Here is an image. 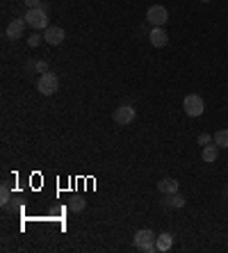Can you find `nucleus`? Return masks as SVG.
I'll return each mask as SVG.
<instances>
[{
	"label": "nucleus",
	"instance_id": "obj_1",
	"mask_svg": "<svg viewBox=\"0 0 228 253\" xmlns=\"http://www.w3.org/2000/svg\"><path fill=\"white\" fill-rule=\"evenodd\" d=\"M23 19H25V23L32 27V30H46V27H48V5L27 9Z\"/></svg>",
	"mask_w": 228,
	"mask_h": 253
},
{
	"label": "nucleus",
	"instance_id": "obj_2",
	"mask_svg": "<svg viewBox=\"0 0 228 253\" xmlns=\"http://www.w3.org/2000/svg\"><path fill=\"white\" fill-rule=\"evenodd\" d=\"M157 235L151 230V228H144V230H137L135 233V247L144 253H155L157 251Z\"/></svg>",
	"mask_w": 228,
	"mask_h": 253
},
{
	"label": "nucleus",
	"instance_id": "obj_3",
	"mask_svg": "<svg viewBox=\"0 0 228 253\" xmlns=\"http://www.w3.org/2000/svg\"><path fill=\"white\" fill-rule=\"evenodd\" d=\"M182 110H185V114L187 116H201L203 112H205V103H203V98L199 96V93H189V96H185V100H182Z\"/></svg>",
	"mask_w": 228,
	"mask_h": 253
},
{
	"label": "nucleus",
	"instance_id": "obj_4",
	"mask_svg": "<svg viewBox=\"0 0 228 253\" xmlns=\"http://www.w3.org/2000/svg\"><path fill=\"white\" fill-rule=\"evenodd\" d=\"M37 89H39V93H44V96H52V93L59 89V80L55 73H41V78L37 80Z\"/></svg>",
	"mask_w": 228,
	"mask_h": 253
},
{
	"label": "nucleus",
	"instance_id": "obj_5",
	"mask_svg": "<svg viewBox=\"0 0 228 253\" xmlns=\"http://www.w3.org/2000/svg\"><path fill=\"white\" fill-rule=\"evenodd\" d=\"M146 21H149L153 27H164V23L169 21V12H167V7H162V5L149 7V12H146Z\"/></svg>",
	"mask_w": 228,
	"mask_h": 253
},
{
	"label": "nucleus",
	"instance_id": "obj_6",
	"mask_svg": "<svg viewBox=\"0 0 228 253\" xmlns=\"http://www.w3.org/2000/svg\"><path fill=\"white\" fill-rule=\"evenodd\" d=\"M114 121H117L119 126H128V123H132L135 121V116H137V112H135V107L132 105H121V107H117L114 110Z\"/></svg>",
	"mask_w": 228,
	"mask_h": 253
},
{
	"label": "nucleus",
	"instance_id": "obj_7",
	"mask_svg": "<svg viewBox=\"0 0 228 253\" xmlns=\"http://www.w3.org/2000/svg\"><path fill=\"white\" fill-rule=\"evenodd\" d=\"M64 30H62V27L59 25H48L44 30V41L46 44H51V46H59V44H62V41H64Z\"/></svg>",
	"mask_w": 228,
	"mask_h": 253
},
{
	"label": "nucleus",
	"instance_id": "obj_8",
	"mask_svg": "<svg viewBox=\"0 0 228 253\" xmlns=\"http://www.w3.org/2000/svg\"><path fill=\"white\" fill-rule=\"evenodd\" d=\"M149 39L155 48H164L167 44H169V34L164 32V27H153L151 34H149Z\"/></svg>",
	"mask_w": 228,
	"mask_h": 253
},
{
	"label": "nucleus",
	"instance_id": "obj_9",
	"mask_svg": "<svg viewBox=\"0 0 228 253\" xmlns=\"http://www.w3.org/2000/svg\"><path fill=\"white\" fill-rule=\"evenodd\" d=\"M25 19H14L12 23H9V25H7V37H9V39H19V37H23V30H25Z\"/></svg>",
	"mask_w": 228,
	"mask_h": 253
},
{
	"label": "nucleus",
	"instance_id": "obj_10",
	"mask_svg": "<svg viewBox=\"0 0 228 253\" xmlns=\"http://www.w3.org/2000/svg\"><path fill=\"white\" fill-rule=\"evenodd\" d=\"M178 187H180V183H178L176 178H162L160 183H157V189H160V194H176Z\"/></svg>",
	"mask_w": 228,
	"mask_h": 253
},
{
	"label": "nucleus",
	"instance_id": "obj_11",
	"mask_svg": "<svg viewBox=\"0 0 228 253\" xmlns=\"http://www.w3.org/2000/svg\"><path fill=\"white\" fill-rule=\"evenodd\" d=\"M201 158H203V162H215L217 158H219V146H217L215 141H212V144H208V146H203Z\"/></svg>",
	"mask_w": 228,
	"mask_h": 253
},
{
	"label": "nucleus",
	"instance_id": "obj_12",
	"mask_svg": "<svg viewBox=\"0 0 228 253\" xmlns=\"http://www.w3.org/2000/svg\"><path fill=\"white\" fill-rule=\"evenodd\" d=\"M155 244H157V251H169V249L174 247V237H171L169 233H162L155 240Z\"/></svg>",
	"mask_w": 228,
	"mask_h": 253
},
{
	"label": "nucleus",
	"instance_id": "obj_13",
	"mask_svg": "<svg viewBox=\"0 0 228 253\" xmlns=\"http://www.w3.org/2000/svg\"><path fill=\"white\" fill-rule=\"evenodd\" d=\"M85 206H87V201L82 199V196H71V199H69V210H71V212H82Z\"/></svg>",
	"mask_w": 228,
	"mask_h": 253
},
{
	"label": "nucleus",
	"instance_id": "obj_14",
	"mask_svg": "<svg viewBox=\"0 0 228 253\" xmlns=\"http://www.w3.org/2000/svg\"><path fill=\"white\" fill-rule=\"evenodd\" d=\"M164 206L167 207H182L185 206V199H182L180 194H167V201H164Z\"/></svg>",
	"mask_w": 228,
	"mask_h": 253
},
{
	"label": "nucleus",
	"instance_id": "obj_15",
	"mask_svg": "<svg viewBox=\"0 0 228 253\" xmlns=\"http://www.w3.org/2000/svg\"><path fill=\"white\" fill-rule=\"evenodd\" d=\"M212 139H215V144H217L219 148H228V130H226V128H222V130H217Z\"/></svg>",
	"mask_w": 228,
	"mask_h": 253
},
{
	"label": "nucleus",
	"instance_id": "obj_16",
	"mask_svg": "<svg viewBox=\"0 0 228 253\" xmlns=\"http://www.w3.org/2000/svg\"><path fill=\"white\" fill-rule=\"evenodd\" d=\"M27 69H30V71H37V73H48V64H46L44 60L32 62V64H27Z\"/></svg>",
	"mask_w": 228,
	"mask_h": 253
},
{
	"label": "nucleus",
	"instance_id": "obj_17",
	"mask_svg": "<svg viewBox=\"0 0 228 253\" xmlns=\"http://www.w3.org/2000/svg\"><path fill=\"white\" fill-rule=\"evenodd\" d=\"M9 199H12L9 187H7V183H2V187H0V203H2V206H7V203H9Z\"/></svg>",
	"mask_w": 228,
	"mask_h": 253
},
{
	"label": "nucleus",
	"instance_id": "obj_18",
	"mask_svg": "<svg viewBox=\"0 0 228 253\" xmlns=\"http://www.w3.org/2000/svg\"><path fill=\"white\" fill-rule=\"evenodd\" d=\"M212 135H208V133H201L199 135V137H196V144H199V146H208V144H212Z\"/></svg>",
	"mask_w": 228,
	"mask_h": 253
},
{
	"label": "nucleus",
	"instance_id": "obj_19",
	"mask_svg": "<svg viewBox=\"0 0 228 253\" xmlns=\"http://www.w3.org/2000/svg\"><path fill=\"white\" fill-rule=\"evenodd\" d=\"M41 39H44V34H32V37H27V46L30 48H37L41 44Z\"/></svg>",
	"mask_w": 228,
	"mask_h": 253
},
{
	"label": "nucleus",
	"instance_id": "obj_20",
	"mask_svg": "<svg viewBox=\"0 0 228 253\" xmlns=\"http://www.w3.org/2000/svg\"><path fill=\"white\" fill-rule=\"evenodd\" d=\"M27 9H34V7H41V0H23Z\"/></svg>",
	"mask_w": 228,
	"mask_h": 253
},
{
	"label": "nucleus",
	"instance_id": "obj_21",
	"mask_svg": "<svg viewBox=\"0 0 228 253\" xmlns=\"http://www.w3.org/2000/svg\"><path fill=\"white\" fill-rule=\"evenodd\" d=\"M201 2H210V0H201Z\"/></svg>",
	"mask_w": 228,
	"mask_h": 253
}]
</instances>
